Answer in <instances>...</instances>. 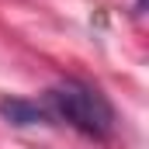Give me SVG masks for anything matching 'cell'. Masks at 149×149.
Returning <instances> with one entry per match:
<instances>
[{
  "label": "cell",
  "instance_id": "6da1fadb",
  "mask_svg": "<svg viewBox=\"0 0 149 149\" xmlns=\"http://www.w3.org/2000/svg\"><path fill=\"white\" fill-rule=\"evenodd\" d=\"M42 104L52 121L70 125L73 132L94 139V142H108L118 128L114 104L87 80H63V83L49 87Z\"/></svg>",
  "mask_w": 149,
  "mask_h": 149
},
{
  "label": "cell",
  "instance_id": "7a4b0ae2",
  "mask_svg": "<svg viewBox=\"0 0 149 149\" xmlns=\"http://www.w3.org/2000/svg\"><path fill=\"white\" fill-rule=\"evenodd\" d=\"M0 118L14 128H28V125H52V118L45 111V104L35 97H0Z\"/></svg>",
  "mask_w": 149,
  "mask_h": 149
}]
</instances>
